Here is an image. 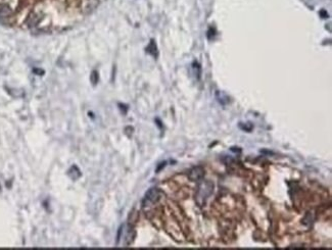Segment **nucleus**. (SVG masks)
I'll return each mask as SVG.
<instances>
[{
  "label": "nucleus",
  "instance_id": "obj_4",
  "mask_svg": "<svg viewBox=\"0 0 332 250\" xmlns=\"http://www.w3.org/2000/svg\"><path fill=\"white\" fill-rule=\"evenodd\" d=\"M204 176V170L202 167H195L192 170L189 172L188 174V178L190 179L193 182H196V181H200Z\"/></svg>",
  "mask_w": 332,
  "mask_h": 250
},
{
  "label": "nucleus",
  "instance_id": "obj_12",
  "mask_svg": "<svg viewBox=\"0 0 332 250\" xmlns=\"http://www.w3.org/2000/svg\"><path fill=\"white\" fill-rule=\"evenodd\" d=\"M166 163H167V162H166V161H165V162H161V163H160V165H159V167H157V168H156V172H160V171L161 170V168H165V167H166Z\"/></svg>",
  "mask_w": 332,
  "mask_h": 250
},
{
  "label": "nucleus",
  "instance_id": "obj_7",
  "mask_svg": "<svg viewBox=\"0 0 332 250\" xmlns=\"http://www.w3.org/2000/svg\"><path fill=\"white\" fill-rule=\"evenodd\" d=\"M69 176L71 177L73 180H77L81 176L80 170L77 168V165H73V167L71 168V170H69Z\"/></svg>",
  "mask_w": 332,
  "mask_h": 250
},
{
  "label": "nucleus",
  "instance_id": "obj_8",
  "mask_svg": "<svg viewBox=\"0 0 332 250\" xmlns=\"http://www.w3.org/2000/svg\"><path fill=\"white\" fill-rule=\"evenodd\" d=\"M11 13L10 8L5 4H0V17H6Z\"/></svg>",
  "mask_w": 332,
  "mask_h": 250
},
{
  "label": "nucleus",
  "instance_id": "obj_1",
  "mask_svg": "<svg viewBox=\"0 0 332 250\" xmlns=\"http://www.w3.org/2000/svg\"><path fill=\"white\" fill-rule=\"evenodd\" d=\"M214 191V185L210 181H202L198 185L196 191V201L199 205H202L207 199L210 197Z\"/></svg>",
  "mask_w": 332,
  "mask_h": 250
},
{
  "label": "nucleus",
  "instance_id": "obj_5",
  "mask_svg": "<svg viewBox=\"0 0 332 250\" xmlns=\"http://www.w3.org/2000/svg\"><path fill=\"white\" fill-rule=\"evenodd\" d=\"M216 99L218 100V102L222 105H226L228 104L230 101L229 96L227 95L226 93H224L223 91H217L216 92Z\"/></svg>",
  "mask_w": 332,
  "mask_h": 250
},
{
  "label": "nucleus",
  "instance_id": "obj_10",
  "mask_svg": "<svg viewBox=\"0 0 332 250\" xmlns=\"http://www.w3.org/2000/svg\"><path fill=\"white\" fill-rule=\"evenodd\" d=\"M98 80H99V76H98V72L96 71H93L91 72V76H90V81L92 83V85L95 86L96 84L98 83Z\"/></svg>",
  "mask_w": 332,
  "mask_h": 250
},
{
  "label": "nucleus",
  "instance_id": "obj_9",
  "mask_svg": "<svg viewBox=\"0 0 332 250\" xmlns=\"http://www.w3.org/2000/svg\"><path fill=\"white\" fill-rule=\"evenodd\" d=\"M239 128H240L241 130L245 131V132H252V130L253 129V125L252 124V122H240L239 124Z\"/></svg>",
  "mask_w": 332,
  "mask_h": 250
},
{
  "label": "nucleus",
  "instance_id": "obj_6",
  "mask_svg": "<svg viewBox=\"0 0 332 250\" xmlns=\"http://www.w3.org/2000/svg\"><path fill=\"white\" fill-rule=\"evenodd\" d=\"M146 52L149 53V54L152 55L153 57H157V55H159V51H157V47H156V42H154V40L150 41L149 45L146 47Z\"/></svg>",
  "mask_w": 332,
  "mask_h": 250
},
{
  "label": "nucleus",
  "instance_id": "obj_2",
  "mask_svg": "<svg viewBox=\"0 0 332 250\" xmlns=\"http://www.w3.org/2000/svg\"><path fill=\"white\" fill-rule=\"evenodd\" d=\"M135 238V231L131 226H122L121 228L119 229L118 232V237H117V245L119 244V242L121 241L122 239H124V245H130L132 242L134 241Z\"/></svg>",
  "mask_w": 332,
  "mask_h": 250
},
{
  "label": "nucleus",
  "instance_id": "obj_3",
  "mask_svg": "<svg viewBox=\"0 0 332 250\" xmlns=\"http://www.w3.org/2000/svg\"><path fill=\"white\" fill-rule=\"evenodd\" d=\"M161 191L157 189V188H150V189L146 192V194L143 198V201H142V205L144 207L146 206H150L156 203L159 200L161 199Z\"/></svg>",
  "mask_w": 332,
  "mask_h": 250
},
{
  "label": "nucleus",
  "instance_id": "obj_11",
  "mask_svg": "<svg viewBox=\"0 0 332 250\" xmlns=\"http://www.w3.org/2000/svg\"><path fill=\"white\" fill-rule=\"evenodd\" d=\"M192 68L194 70L195 76H197V79H199L200 78V74H202V68H200L199 64L197 62H193V64H192Z\"/></svg>",
  "mask_w": 332,
  "mask_h": 250
}]
</instances>
